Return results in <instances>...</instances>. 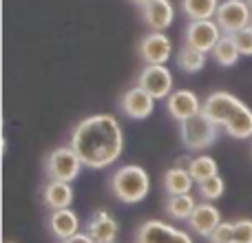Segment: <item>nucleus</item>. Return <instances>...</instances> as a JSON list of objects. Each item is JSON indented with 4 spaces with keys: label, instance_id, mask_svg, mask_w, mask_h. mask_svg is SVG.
Wrapping results in <instances>:
<instances>
[{
    "label": "nucleus",
    "instance_id": "nucleus-1",
    "mask_svg": "<svg viewBox=\"0 0 252 243\" xmlns=\"http://www.w3.org/2000/svg\"><path fill=\"white\" fill-rule=\"evenodd\" d=\"M71 148L87 168H109L124 152V130L113 115H91L73 128Z\"/></svg>",
    "mask_w": 252,
    "mask_h": 243
},
{
    "label": "nucleus",
    "instance_id": "nucleus-2",
    "mask_svg": "<svg viewBox=\"0 0 252 243\" xmlns=\"http://www.w3.org/2000/svg\"><path fill=\"white\" fill-rule=\"evenodd\" d=\"M204 111L232 139L252 137V109L228 91H215L204 100Z\"/></svg>",
    "mask_w": 252,
    "mask_h": 243
},
{
    "label": "nucleus",
    "instance_id": "nucleus-3",
    "mask_svg": "<svg viewBox=\"0 0 252 243\" xmlns=\"http://www.w3.org/2000/svg\"><path fill=\"white\" fill-rule=\"evenodd\" d=\"M111 195L122 204H139L151 192V177L146 168L137 164L120 166L109 179Z\"/></svg>",
    "mask_w": 252,
    "mask_h": 243
},
{
    "label": "nucleus",
    "instance_id": "nucleus-4",
    "mask_svg": "<svg viewBox=\"0 0 252 243\" xmlns=\"http://www.w3.org/2000/svg\"><path fill=\"white\" fill-rule=\"evenodd\" d=\"M219 137V126L215 124L208 115L201 113L179 122V139L188 151H206L210 148Z\"/></svg>",
    "mask_w": 252,
    "mask_h": 243
},
{
    "label": "nucleus",
    "instance_id": "nucleus-5",
    "mask_svg": "<svg viewBox=\"0 0 252 243\" xmlns=\"http://www.w3.org/2000/svg\"><path fill=\"white\" fill-rule=\"evenodd\" d=\"M82 159L71 146H58L47 155L44 161V170H47L49 179H58V182H73L78 179L80 170H82Z\"/></svg>",
    "mask_w": 252,
    "mask_h": 243
},
{
    "label": "nucleus",
    "instance_id": "nucleus-6",
    "mask_svg": "<svg viewBox=\"0 0 252 243\" xmlns=\"http://www.w3.org/2000/svg\"><path fill=\"white\" fill-rule=\"evenodd\" d=\"M223 31L219 27V22L215 18H206V20H190L184 31V38H186V44L199 49L204 53H213L215 44L221 40Z\"/></svg>",
    "mask_w": 252,
    "mask_h": 243
},
{
    "label": "nucleus",
    "instance_id": "nucleus-7",
    "mask_svg": "<svg viewBox=\"0 0 252 243\" xmlns=\"http://www.w3.org/2000/svg\"><path fill=\"white\" fill-rule=\"evenodd\" d=\"M215 20L219 22L223 33H235L252 25V9L248 0H223L217 9Z\"/></svg>",
    "mask_w": 252,
    "mask_h": 243
},
{
    "label": "nucleus",
    "instance_id": "nucleus-8",
    "mask_svg": "<svg viewBox=\"0 0 252 243\" xmlns=\"http://www.w3.org/2000/svg\"><path fill=\"white\" fill-rule=\"evenodd\" d=\"M137 243H195L188 232L168 226L157 219H148L137 228Z\"/></svg>",
    "mask_w": 252,
    "mask_h": 243
},
{
    "label": "nucleus",
    "instance_id": "nucleus-9",
    "mask_svg": "<svg viewBox=\"0 0 252 243\" xmlns=\"http://www.w3.org/2000/svg\"><path fill=\"white\" fill-rule=\"evenodd\" d=\"M137 84L146 89L155 100H166L173 93V73L166 64H146L139 73Z\"/></svg>",
    "mask_w": 252,
    "mask_h": 243
},
{
    "label": "nucleus",
    "instance_id": "nucleus-10",
    "mask_svg": "<svg viewBox=\"0 0 252 243\" xmlns=\"http://www.w3.org/2000/svg\"><path fill=\"white\" fill-rule=\"evenodd\" d=\"M137 51L146 64H166L173 58V40L164 31H151L142 38Z\"/></svg>",
    "mask_w": 252,
    "mask_h": 243
},
{
    "label": "nucleus",
    "instance_id": "nucleus-11",
    "mask_svg": "<svg viewBox=\"0 0 252 243\" xmlns=\"http://www.w3.org/2000/svg\"><path fill=\"white\" fill-rule=\"evenodd\" d=\"M155 102L157 100L146 91V89L135 84V87H130L122 95L120 109H122V113L130 120H146V118H151L153 111H155Z\"/></svg>",
    "mask_w": 252,
    "mask_h": 243
},
{
    "label": "nucleus",
    "instance_id": "nucleus-12",
    "mask_svg": "<svg viewBox=\"0 0 252 243\" xmlns=\"http://www.w3.org/2000/svg\"><path fill=\"white\" fill-rule=\"evenodd\" d=\"M201 109H204V102L190 89H177V91H173L166 97V111H168L170 118L177 122H184L192 118V115L201 113Z\"/></svg>",
    "mask_w": 252,
    "mask_h": 243
},
{
    "label": "nucleus",
    "instance_id": "nucleus-13",
    "mask_svg": "<svg viewBox=\"0 0 252 243\" xmlns=\"http://www.w3.org/2000/svg\"><path fill=\"white\" fill-rule=\"evenodd\" d=\"M87 232L95 243H113L120 235V223H118V219L113 217V213L100 208L89 217Z\"/></svg>",
    "mask_w": 252,
    "mask_h": 243
},
{
    "label": "nucleus",
    "instance_id": "nucleus-14",
    "mask_svg": "<svg viewBox=\"0 0 252 243\" xmlns=\"http://www.w3.org/2000/svg\"><path fill=\"white\" fill-rule=\"evenodd\" d=\"M219 223H221V213H219L217 206H213V201H201V204H197V208L192 210L190 219H188L190 230L199 237H206V239L213 235Z\"/></svg>",
    "mask_w": 252,
    "mask_h": 243
},
{
    "label": "nucleus",
    "instance_id": "nucleus-15",
    "mask_svg": "<svg viewBox=\"0 0 252 243\" xmlns=\"http://www.w3.org/2000/svg\"><path fill=\"white\" fill-rule=\"evenodd\" d=\"M142 18L151 31H166L175 20V7L170 0H153L151 4L142 7Z\"/></svg>",
    "mask_w": 252,
    "mask_h": 243
},
{
    "label": "nucleus",
    "instance_id": "nucleus-16",
    "mask_svg": "<svg viewBox=\"0 0 252 243\" xmlns=\"http://www.w3.org/2000/svg\"><path fill=\"white\" fill-rule=\"evenodd\" d=\"M49 230L56 239H69V237L80 232V217L71 208H60L51 210L49 214Z\"/></svg>",
    "mask_w": 252,
    "mask_h": 243
},
{
    "label": "nucleus",
    "instance_id": "nucleus-17",
    "mask_svg": "<svg viewBox=\"0 0 252 243\" xmlns=\"http://www.w3.org/2000/svg\"><path fill=\"white\" fill-rule=\"evenodd\" d=\"M42 201L51 210L60 208H71L73 204V188L69 182H58V179H49L42 188Z\"/></svg>",
    "mask_w": 252,
    "mask_h": 243
},
{
    "label": "nucleus",
    "instance_id": "nucleus-18",
    "mask_svg": "<svg viewBox=\"0 0 252 243\" xmlns=\"http://www.w3.org/2000/svg\"><path fill=\"white\" fill-rule=\"evenodd\" d=\"M195 179H192L190 170L182 168V166H173L164 173V190L168 195H188L195 188Z\"/></svg>",
    "mask_w": 252,
    "mask_h": 243
},
{
    "label": "nucleus",
    "instance_id": "nucleus-19",
    "mask_svg": "<svg viewBox=\"0 0 252 243\" xmlns=\"http://www.w3.org/2000/svg\"><path fill=\"white\" fill-rule=\"evenodd\" d=\"M195 208H197V204L190 192L188 195H168V199L164 204L166 214L170 219H177V221H188Z\"/></svg>",
    "mask_w": 252,
    "mask_h": 243
},
{
    "label": "nucleus",
    "instance_id": "nucleus-20",
    "mask_svg": "<svg viewBox=\"0 0 252 243\" xmlns=\"http://www.w3.org/2000/svg\"><path fill=\"white\" fill-rule=\"evenodd\" d=\"M177 66L184 71V73H199L201 69L208 62V53L199 51V49L190 47V44H184L177 51Z\"/></svg>",
    "mask_w": 252,
    "mask_h": 243
},
{
    "label": "nucleus",
    "instance_id": "nucleus-21",
    "mask_svg": "<svg viewBox=\"0 0 252 243\" xmlns=\"http://www.w3.org/2000/svg\"><path fill=\"white\" fill-rule=\"evenodd\" d=\"M219 4V0H182V11L188 20H206L217 16Z\"/></svg>",
    "mask_w": 252,
    "mask_h": 243
},
{
    "label": "nucleus",
    "instance_id": "nucleus-22",
    "mask_svg": "<svg viewBox=\"0 0 252 243\" xmlns=\"http://www.w3.org/2000/svg\"><path fill=\"white\" fill-rule=\"evenodd\" d=\"M239 58H241V53H239V49H237V44L232 42L230 35L223 33L221 40H219L213 49V60L221 66H235L237 62H239Z\"/></svg>",
    "mask_w": 252,
    "mask_h": 243
},
{
    "label": "nucleus",
    "instance_id": "nucleus-23",
    "mask_svg": "<svg viewBox=\"0 0 252 243\" xmlns=\"http://www.w3.org/2000/svg\"><path fill=\"white\" fill-rule=\"evenodd\" d=\"M188 170H190L192 179H195L197 183H201V182H206V179L219 175L217 161H215V157H210V155H197V157H192Z\"/></svg>",
    "mask_w": 252,
    "mask_h": 243
},
{
    "label": "nucleus",
    "instance_id": "nucleus-24",
    "mask_svg": "<svg viewBox=\"0 0 252 243\" xmlns=\"http://www.w3.org/2000/svg\"><path fill=\"white\" fill-rule=\"evenodd\" d=\"M197 192H199V197L204 201H217V199H221L223 192H226L223 177L215 175V177H210V179H206V182L197 183Z\"/></svg>",
    "mask_w": 252,
    "mask_h": 243
},
{
    "label": "nucleus",
    "instance_id": "nucleus-25",
    "mask_svg": "<svg viewBox=\"0 0 252 243\" xmlns=\"http://www.w3.org/2000/svg\"><path fill=\"white\" fill-rule=\"evenodd\" d=\"M228 35H230L232 42L237 44V49H239L241 56L252 58V25L246 27V29L235 31V33H228Z\"/></svg>",
    "mask_w": 252,
    "mask_h": 243
},
{
    "label": "nucleus",
    "instance_id": "nucleus-26",
    "mask_svg": "<svg viewBox=\"0 0 252 243\" xmlns=\"http://www.w3.org/2000/svg\"><path fill=\"white\" fill-rule=\"evenodd\" d=\"M232 243H252V219L232 221Z\"/></svg>",
    "mask_w": 252,
    "mask_h": 243
},
{
    "label": "nucleus",
    "instance_id": "nucleus-27",
    "mask_svg": "<svg viewBox=\"0 0 252 243\" xmlns=\"http://www.w3.org/2000/svg\"><path fill=\"white\" fill-rule=\"evenodd\" d=\"M210 243H232V221H221L208 237Z\"/></svg>",
    "mask_w": 252,
    "mask_h": 243
},
{
    "label": "nucleus",
    "instance_id": "nucleus-28",
    "mask_svg": "<svg viewBox=\"0 0 252 243\" xmlns=\"http://www.w3.org/2000/svg\"><path fill=\"white\" fill-rule=\"evenodd\" d=\"M60 243H95V241L89 237V232H78V235L69 237V239H62Z\"/></svg>",
    "mask_w": 252,
    "mask_h": 243
},
{
    "label": "nucleus",
    "instance_id": "nucleus-29",
    "mask_svg": "<svg viewBox=\"0 0 252 243\" xmlns=\"http://www.w3.org/2000/svg\"><path fill=\"white\" fill-rule=\"evenodd\" d=\"M128 2H133L135 7H139V9H142V7H146V4H151L153 0H128Z\"/></svg>",
    "mask_w": 252,
    "mask_h": 243
},
{
    "label": "nucleus",
    "instance_id": "nucleus-30",
    "mask_svg": "<svg viewBox=\"0 0 252 243\" xmlns=\"http://www.w3.org/2000/svg\"><path fill=\"white\" fill-rule=\"evenodd\" d=\"M248 4H250V9H252V0H248Z\"/></svg>",
    "mask_w": 252,
    "mask_h": 243
},
{
    "label": "nucleus",
    "instance_id": "nucleus-31",
    "mask_svg": "<svg viewBox=\"0 0 252 243\" xmlns=\"http://www.w3.org/2000/svg\"><path fill=\"white\" fill-rule=\"evenodd\" d=\"M7 243H13V241H7Z\"/></svg>",
    "mask_w": 252,
    "mask_h": 243
},
{
    "label": "nucleus",
    "instance_id": "nucleus-32",
    "mask_svg": "<svg viewBox=\"0 0 252 243\" xmlns=\"http://www.w3.org/2000/svg\"><path fill=\"white\" fill-rule=\"evenodd\" d=\"M113 243H118V241H113Z\"/></svg>",
    "mask_w": 252,
    "mask_h": 243
}]
</instances>
